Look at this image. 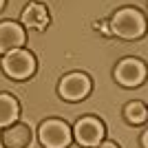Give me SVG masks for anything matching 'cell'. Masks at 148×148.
Masks as SVG:
<instances>
[{"label":"cell","mask_w":148,"mask_h":148,"mask_svg":"<svg viewBox=\"0 0 148 148\" xmlns=\"http://www.w3.org/2000/svg\"><path fill=\"white\" fill-rule=\"evenodd\" d=\"M146 29V22H144V16L135 9H122L119 13H115L113 18V31L122 38H139Z\"/></svg>","instance_id":"6da1fadb"},{"label":"cell","mask_w":148,"mask_h":148,"mask_svg":"<svg viewBox=\"0 0 148 148\" xmlns=\"http://www.w3.org/2000/svg\"><path fill=\"white\" fill-rule=\"evenodd\" d=\"M2 69H5L7 75H11L16 80H25V77H29V75L36 71V60H33V56H31L29 51L13 49L5 56Z\"/></svg>","instance_id":"7a4b0ae2"},{"label":"cell","mask_w":148,"mask_h":148,"mask_svg":"<svg viewBox=\"0 0 148 148\" xmlns=\"http://www.w3.org/2000/svg\"><path fill=\"white\" fill-rule=\"evenodd\" d=\"M40 142L47 148H66L71 144V130L64 122L49 119L40 128Z\"/></svg>","instance_id":"3957f363"},{"label":"cell","mask_w":148,"mask_h":148,"mask_svg":"<svg viewBox=\"0 0 148 148\" xmlns=\"http://www.w3.org/2000/svg\"><path fill=\"white\" fill-rule=\"evenodd\" d=\"M75 137H77V142L82 146H97L102 142V137H104V126L102 122L95 117H84L77 122L75 126Z\"/></svg>","instance_id":"277c9868"},{"label":"cell","mask_w":148,"mask_h":148,"mask_svg":"<svg viewBox=\"0 0 148 148\" xmlns=\"http://www.w3.org/2000/svg\"><path fill=\"white\" fill-rule=\"evenodd\" d=\"M88 88H91V82H88L86 75H82V73H71V75H66V77L62 80V84H60L62 97H64V99H71V102L82 99V97L88 93Z\"/></svg>","instance_id":"5b68a950"},{"label":"cell","mask_w":148,"mask_h":148,"mask_svg":"<svg viewBox=\"0 0 148 148\" xmlns=\"http://www.w3.org/2000/svg\"><path fill=\"white\" fill-rule=\"evenodd\" d=\"M144 75H146V69H144L142 62H137V60H124V62H119L117 71H115L117 82H119V84H124V86H137V84L144 80Z\"/></svg>","instance_id":"8992f818"},{"label":"cell","mask_w":148,"mask_h":148,"mask_svg":"<svg viewBox=\"0 0 148 148\" xmlns=\"http://www.w3.org/2000/svg\"><path fill=\"white\" fill-rule=\"evenodd\" d=\"M25 42V31L13 22H2L0 25V53H9V51L18 49Z\"/></svg>","instance_id":"52a82bcc"},{"label":"cell","mask_w":148,"mask_h":148,"mask_svg":"<svg viewBox=\"0 0 148 148\" xmlns=\"http://www.w3.org/2000/svg\"><path fill=\"white\" fill-rule=\"evenodd\" d=\"M2 144L7 148H25L29 144V128L22 124H16L2 133Z\"/></svg>","instance_id":"ba28073f"},{"label":"cell","mask_w":148,"mask_h":148,"mask_svg":"<svg viewBox=\"0 0 148 148\" xmlns=\"http://www.w3.org/2000/svg\"><path fill=\"white\" fill-rule=\"evenodd\" d=\"M22 20H25V25L33 27V29H44V27L49 25V13H47V9H44L42 5L33 2V5H29V9L25 11Z\"/></svg>","instance_id":"9c48e42d"},{"label":"cell","mask_w":148,"mask_h":148,"mask_svg":"<svg viewBox=\"0 0 148 148\" xmlns=\"http://www.w3.org/2000/svg\"><path fill=\"white\" fill-rule=\"evenodd\" d=\"M18 119V102L9 95H0V126L7 128Z\"/></svg>","instance_id":"30bf717a"},{"label":"cell","mask_w":148,"mask_h":148,"mask_svg":"<svg viewBox=\"0 0 148 148\" xmlns=\"http://www.w3.org/2000/svg\"><path fill=\"white\" fill-rule=\"evenodd\" d=\"M124 115H126V119L133 122V124H142V122H146V117H148L146 106L139 104V102H130V104H126Z\"/></svg>","instance_id":"8fae6325"},{"label":"cell","mask_w":148,"mask_h":148,"mask_svg":"<svg viewBox=\"0 0 148 148\" xmlns=\"http://www.w3.org/2000/svg\"><path fill=\"white\" fill-rule=\"evenodd\" d=\"M93 148H117V146L111 144V142H106V144H99V146H93Z\"/></svg>","instance_id":"7c38bea8"},{"label":"cell","mask_w":148,"mask_h":148,"mask_svg":"<svg viewBox=\"0 0 148 148\" xmlns=\"http://www.w3.org/2000/svg\"><path fill=\"white\" fill-rule=\"evenodd\" d=\"M142 144H144V148H148V133L142 137Z\"/></svg>","instance_id":"4fadbf2b"},{"label":"cell","mask_w":148,"mask_h":148,"mask_svg":"<svg viewBox=\"0 0 148 148\" xmlns=\"http://www.w3.org/2000/svg\"><path fill=\"white\" fill-rule=\"evenodd\" d=\"M2 2H5V0H0V7H2Z\"/></svg>","instance_id":"5bb4252c"}]
</instances>
